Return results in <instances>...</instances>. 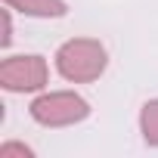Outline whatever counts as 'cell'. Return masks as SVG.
Returning <instances> with one entry per match:
<instances>
[{
	"mask_svg": "<svg viewBox=\"0 0 158 158\" xmlns=\"http://www.w3.org/2000/svg\"><path fill=\"white\" fill-rule=\"evenodd\" d=\"M0 158H34V149L25 143H3L0 146Z\"/></svg>",
	"mask_w": 158,
	"mask_h": 158,
	"instance_id": "obj_6",
	"label": "cell"
},
{
	"mask_svg": "<svg viewBox=\"0 0 158 158\" xmlns=\"http://www.w3.org/2000/svg\"><path fill=\"white\" fill-rule=\"evenodd\" d=\"M28 112L40 127L59 130V127H71L90 118V102L74 90H47L28 106Z\"/></svg>",
	"mask_w": 158,
	"mask_h": 158,
	"instance_id": "obj_2",
	"label": "cell"
},
{
	"mask_svg": "<svg viewBox=\"0 0 158 158\" xmlns=\"http://www.w3.org/2000/svg\"><path fill=\"white\" fill-rule=\"evenodd\" d=\"M10 13H13V10L6 6V10H3V37H0V47H3V50L13 44V16H10Z\"/></svg>",
	"mask_w": 158,
	"mask_h": 158,
	"instance_id": "obj_7",
	"label": "cell"
},
{
	"mask_svg": "<svg viewBox=\"0 0 158 158\" xmlns=\"http://www.w3.org/2000/svg\"><path fill=\"white\" fill-rule=\"evenodd\" d=\"M139 133L146 146L158 149V99H149L139 109Z\"/></svg>",
	"mask_w": 158,
	"mask_h": 158,
	"instance_id": "obj_5",
	"label": "cell"
},
{
	"mask_svg": "<svg viewBox=\"0 0 158 158\" xmlns=\"http://www.w3.org/2000/svg\"><path fill=\"white\" fill-rule=\"evenodd\" d=\"M3 6L22 16H31V19H62L68 13L65 0H3Z\"/></svg>",
	"mask_w": 158,
	"mask_h": 158,
	"instance_id": "obj_4",
	"label": "cell"
},
{
	"mask_svg": "<svg viewBox=\"0 0 158 158\" xmlns=\"http://www.w3.org/2000/svg\"><path fill=\"white\" fill-rule=\"evenodd\" d=\"M56 71L71 84H93L109 68V53L96 37H71L56 50Z\"/></svg>",
	"mask_w": 158,
	"mask_h": 158,
	"instance_id": "obj_1",
	"label": "cell"
},
{
	"mask_svg": "<svg viewBox=\"0 0 158 158\" xmlns=\"http://www.w3.org/2000/svg\"><path fill=\"white\" fill-rule=\"evenodd\" d=\"M50 84V65L37 53H19L0 62V87L6 93H40Z\"/></svg>",
	"mask_w": 158,
	"mask_h": 158,
	"instance_id": "obj_3",
	"label": "cell"
}]
</instances>
